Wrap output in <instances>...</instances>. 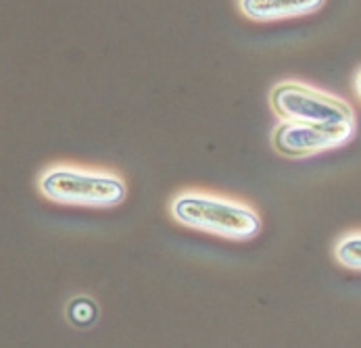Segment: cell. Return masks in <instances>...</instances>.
<instances>
[{"label": "cell", "instance_id": "cell-3", "mask_svg": "<svg viewBox=\"0 0 361 348\" xmlns=\"http://www.w3.org/2000/svg\"><path fill=\"white\" fill-rule=\"evenodd\" d=\"M269 102L274 113L282 121L317 123V125L355 123V115L349 102L299 82L278 84L269 94Z\"/></svg>", "mask_w": 361, "mask_h": 348}, {"label": "cell", "instance_id": "cell-4", "mask_svg": "<svg viewBox=\"0 0 361 348\" xmlns=\"http://www.w3.org/2000/svg\"><path fill=\"white\" fill-rule=\"evenodd\" d=\"M355 134V123L341 125H317L282 121L271 136V144L278 154L286 159H307L326 150L338 149L347 144Z\"/></svg>", "mask_w": 361, "mask_h": 348}, {"label": "cell", "instance_id": "cell-6", "mask_svg": "<svg viewBox=\"0 0 361 348\" xmlns=\"http://www.w3.org/2000/svg\"><path fill=\"white\" fill-rule=\"evenodd\" d=\"M336 261L353 271H361V234H351L334 247Z\"/></svg>", "mask_w": 361, "mask_h": 348}, {"label": "cell", "instance_id": "cell-5", "mask_svg": "<svg viewBox=\"0 0 361 348\" xmlns=\"http://www.w3.org/2000/svg\"><path fill=\"white\" fill-rule=\"evenodd\" d=\"M326 0H238L240 13L257 23L305 17L319 11Z\"/></svg>", "mask_w": 361, "mask_h": 348}, {"label": "cell", "instance_id": "cell-2", "mask_svg": "<svg viewBox=\"0 0 361 348\" xmlns=\"http://www.w3.org/2000/svg\"><path fill=\"white\" fill-rule=\"evenodd\" d=\"M38 186L44 199L67 206L113 209L128 197V186L117 175L69 165H59L44 171Z\"/></svg>", "mask_w": 361, "mask_h": 348}, {"label": "cell", "instance_id": "cell-7", "mask_svg": "<svg viewBox=\"0 0 361 348\" xmlns=\"http://www.w3.org/2000/svg\"><path fill=\"white\" fill-rule=\"evenodd\" d=\"M355 90H357V94H360L361 99V71L357 73V77H355Z\"/></svg>", "mask_w": 361, "mask_h": 348}, {"label": "cell", "instance_id": "cell-1", "mask_svg": "<svg viewBox=\"0 0 361 348\" xmlns=\"http://www.w3.org/2000/svg\"><path fill=\"white\" fill-rule=\"evenodd\" d=\"M171 215L184 228L234 242L253 240L261 232V217L251 206L209 194L178 197L171 204Z\"/></svg>", "mask_w": 361, "mask_h": 348}]
</instances>
